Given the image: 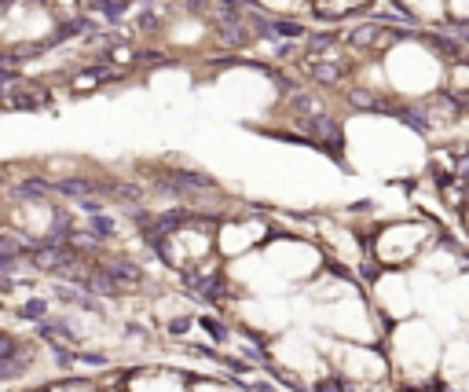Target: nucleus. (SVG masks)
I'll use <instances>...</instances> for the list:
<instances>
[{
	"label": "nucleus",
	"instance_id": "nucleus-1",
	"mask_svg": "<svg viewBox=\"0 0 469 392\" xmlns=\"http://www.w3.org/2000/svg\"><path fill=\"white\" fill-rule=\"evenodd\" d=\"M23 345L15 341L12 334H0V378H12L23 370Z\"/></svg>",
	"mask_w": 469,
	"mask_h": 392
},
{
	"label": "nucleus",
	"instance_id": "nucleus-2",
	"mask_svg": "<svg viewBox=\"0 0 469 392\" xmlns=\"http://www.w3.org/2000/svg\"><path fill=\"white\" fill-rule=\"evenodd\" d=\"M34 264H37V268H48V271H70L73 268V253L59 249L56 242H51V246L34 253Z\"/></svg>",
	"mask_w": 469,
	"mask_h": 392
},
{
	"label": "nucleus",
	"instance_id": "nucleus-3",
	"mask_svg": "<svg viewBox=\"0 0 469 392\" xmlns=\"http://www.w3.org/2000/svg\"><path fill=\"white\" fill-rule=\"evenodd\" d=\"M62 195H73V198H88L92 191H95V184H84V180H62V184H56Z\"/></svg>",
	"mask_w": 469,
	"mask_h": 392
},
{
	"label": "nucleus",
	"instance_id": "nucleus-4",
	"mask_svg": "<svg viewBox=\"0 0 469 392\" xmlns=\"http://www.w3.org/2000/svg\"><path fill=\"white\" fill-rule=\"evenodd\" d=\"M312 73H315V81H323V84H334V81H341V66H330V62H323V66H312Z\"/></svg>",
	"mask_w": 469,
	"mask_h": 392
},
{
	"label": "nucleus",
	"instance_id": "nucleus-5",
	"mask_svg": "<svg viewBox=\"0 0 469 392\" xmlns=\"http://www.w3.org/2000/svg\"><path fill=\"white\" fill-rule=\"evenodd\" d=\"M114 198H125V202H140V191L129 187V184H114V187H106Z\"/></svg>",
	"mask_w": 469,
	"mask_h": 392
},
{
	"label": "nucleus",
	"instance_id": "nucleus-6",
	"mask_svg": "<svg viewBox=\"0 0 469 392\" xmlns=\"http://www.w3.org/2000/svg\"><path fill=\"white\" fill-rule=\"evenodd\" d=\"M110 231H114V224H110V220H106L103 213H95V217H92V235H95V238H106Z\"/></svg>",
	"mask_w": 469,
	"mask_h": 392
},
{
	"label": "nucleus",
	"instance_id": "nucleus-7",
	"mask_svg": "<svg viewBox=\"0 0 469 392\" xmlns=\"http://www.w3.org/2000/svg\"><path fill=\"white\" fill-rule=\"evenodd\" d=\"M140 224H151V220H147V217H140ZM173 224H180V217H162V220H158V228H173ZM151 242H154V246H162V235H158V231H154V235H151Z\"/></svg>",
	"mask_w": 469,
	"mask_h": 392
},
{
	"label": "nucleus",
	"instance_id": "nucleus-8",
	"mask_svg": "<svg viewBox=\"0 0 469 392\" xmlns=\"http://www.w3.org/2000/svg\"><path fill=\"white\" fill-rule=\"evenodd\" d=\"M106 271H110V275H125V279H129V282H136V279H140V271H136V268H129V264H110V268H106Z\"/></svg>",
	"mask_w": 469,
	"mask_h": 392
},
{
	"label": "nucleus",
	"instance_id": "nucleus-9",
	"mask_svg": "<svg viewBox=\"0 0 469 392\" xmlns=\"http://www.w3.org/2000/svg\"><path fill=\"white\" fill-rule=\"evenodd\" d=\"M19 191H23V195H34V198H40V195H48V184H40V180H29V184H23Z\"/></svg>",
	"mask_w": 469,
	"mask_h": 392
},
{
	"label": "nucleus",
	"instance_id": "nucleus-10",
	"mask_svg": "<svg viewBox=\"0 0 469 392\" xmlns=\"http://www.w3.org/2000/svg\"><path fill=\"white\" fill-rule=\"evenodd\" d=\"M293 110H319V103L312 95H293Z\"/></svg>",
	"mask_w": 469,
	"mask_h": 392
},
{
	"label": "nucleus",
	"instance_id": "nucleus-11",
	"mask_svg": "<svg viewBox=\"0 0 469 392\" xmlns=\"http://www.w3.org/2000/svg\"><path fill=\"white\" fill-rule=\"evenodd\" d=\"M334 45V37H312V48H330Z\"/></svg>",
	"mask_w": 469,
	"mask_h": 392
},
{
	"label": "nucleus",
	"instance_id": "nucleus-12",
	"mask_svg": "<svg viewBox=\"0 0 469 392\" xmlns=\"http://www.w3.org/2000/svg\"><path fill=\"white\" fill-rule=\"evenodd\" d=\"M26 315H45V304L34 301V304H26Z\"/></svg>",
	"mask_w": 469,
	"mask_h": 392
}]
</instances>
